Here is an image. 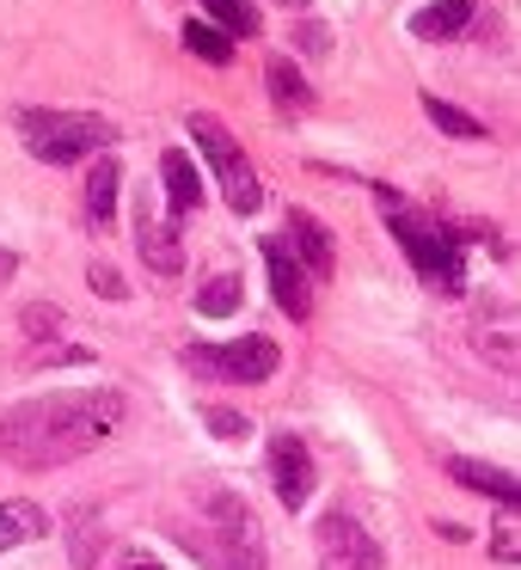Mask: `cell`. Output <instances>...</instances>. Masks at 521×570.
Wrapping results in <instances>:
<instances>
[{
  "mask_svg": "<svg viewBox=\"0 0 521 570\" xmlns=\"http://www.w3.org/2000/svg\"><path fill=\"white\" fill-rule=\"evenodd\" d=\"M117 423H124V393L117 386H75V393L26 399V405L0 417V460L19 472L68 466V460L92 454Z\"/></svg>",
  "mask_w": 521,
  "mask_h": 570,
  "instance_id": "cell-1",
  "label": "cell"
},
{
  "mask_svg": "<svg viewBox=\"0 0 521 570\" xmlns=\"http://www.w3.org/2000/svg\"><path fill=\"white\" fill-rule=\"evenodd\" d=\"M374 197H381L386 222H393V239L405 246V258L417 264L423 283H430L435 295H460V288H466V258H460L454 227L430 222V215H423L417 203L399 197V190H386V185H374Z\"/></svg>",
  "mask_w": 521,
  "mask_h": 570,
  "instance_id": "cell-2",
  "label": "cell"
},
{
  "mask_svg": "<svg viewBox=\"0 0 521 570\" xmlns=\"http://www.w3.org/2000/svg\"><path fill=\"white\" fill-rule=\"evenodd\" d=\"M203 515H209V533H190V546H203L215 570H264V528L252 515V503L239 491H203Z\"/></svg>",
  "mask_w": 521,
  "mask_h": 570,
  "instance_id": "cell-3",
  "label": "cell"
},
{
  "mask_svg": "<svg viewBox=\"0 0 521 570\" xmlns=\"http://www.w3.org/2000/svg\"><path fill=\"white\" fill-rule=\"evenodd\" d=\"M19 141L43 166H75V160H92V154L111 148L117 129L92 111H19Z\"/></svg>",
  "mask_w": 521,
  "mask_h": 570,
  "instance_id": "cell-4",
  "label": "cell"
},
{
  "mask_svg": "<svg viewBox=\"0 0 521 570\" xmlns=\"http://www.w3.org/2000/svg\"><path fill=\"white\" fill-rule=\"evenodd\" d=\"M185 129L197 136L203 160H209L215 185H222V197H227V209H234V215H258L264 185H258V173H252L246 148L234 141V129H227L222 117H209V111H190V124H185Z\"/></svg>",
  "mask_w": 521,
  "mask_h": 570,
  "instance_id": "cell-5",
  "label": "cell"
},
{
  "mask_svg": "<svg viewBox=\"0 0 521 570\" xmlns=\"http://www.w3.org/2000/svg\"><path fill=\"white\" fill-rule=\"evenodd\" d=\"M185 368L197 381H227V386H258L283 368V350L271 337H234V344H190Z\"/></svg>",
  "mask_w": 521,
  "mask_h": 570,
  "instance_id": "cell-6",
  "label": "cell"
},
{
  "mask_svg": "<svg viewBox=\"0 0 521 570\" xmlns=\"http://www.w3.org/2000/svg\"><path fill=\"white\" fill-rule=\"evenodd\" d=\"M313 558L320 570H381V540L350 509H325L313 521Z\"/></svg>",
  "mask_w": 521,
  "mask_h": 570,
  "instance_id": "cell-7",
  "label": "cell"
},
{
  "mask_svg": "<svg viewBox=\"0 0 521 570\" xmlns=\"http://www.w3.org/2000/svg\"><path fill=\"white\" fill-rule=\"evenodd\" d=\"M271 484H276V503L283 509H307L313 503L320 472H313V448L301 442V435H276L271 442Z\"/></svg>",
  "mask_w": 521,
  "mask_h": 570,
  "instance_id": "cell-8",
  "label": "cell"
},
{
  "mask_svg": "<svg viewBox=\"0 0 521 570\" xmlns=\"http://www.w3.org/2000/svg\"><path fill=\"white\" fill-rule=\"evenodd\" d=\"M136 252L154 276H178L185 271V246H178V227L160 203H141L136 209Z\"/></svg>",
  "mask_w": 521,
  "mask_h": 570,
  "instance_id": "cell-9",
  "label": "cell"
},
{
  "mask_svg": "<svg viewBox=\"0 0 521 570\" xmlns=\"http://www.w3.org/2000/svg\"><path fill=\"white\" fill-rule=\"evenodd\" d=\"M264 271H271V295H276V307H283L288 320H307V313H313V276L301 271L295 258H288L283 239H264Z\"/></svg>",
  "mask_w": 521,
  "mask_h": 570,
  "instance_id": "cell-10",
  "label": "cell"
},
{
  "mask_svg": "<svg viewBox=\"0 0 521 570\" xmlns=\"http://www.w3.org/2000/svg\"><path fill=\"white\" fill-rule=\"evenodd\" d=\"M288 239H295V252H288V258H295L301 271L313 276V283H320V276H332L337 252H332V234L320 227V215L295 209V215H288Z\"/></svg>",
  "mask_w": 521,
  "mask_h": 570,
  "instance_id": "cell-11",
  "label": "cell"
},
{
  "mask_svg": "<svg viewBox=\"0 0 521 570\" xmlns=\"http://www.w3.org/2000/svg\"><path fill=\"white\" fill-rule=\"evenodd\" d=\"M160 178H166V215H197L203 209V173L185 148H173L160 160Z\"/></svg>",
  "mask_w": 521,
  "mask_h": 570,
  "instance_id": "cell-12",
  "label": "cell"
},
{
  "mask_svg": "<svg viewBox=\"0 0 521 570\" xmlns=\"http://www.w3.org/2000/svg\"><path fill=\"white\" fill-rule=\"evenodd\" d=\"M264 87H271V105L283 117H307L313 111V87L288 56H271V62H264Z\"/></svg>",
  "mask_w": 521,
  "mask_h": 570,
  "instance_id": "cell-13",
  "label": "cell"
},
{
  "mask_svg": "<svg viewBox=\"0 0 521 570\" xmlns=\"http://www.w3.org/2000/svg\"><path fill=\"white\" fill-rule=\"evenodd\" d=\"M50 533V509L31 503V497H7L0 503V552H13V546H31Z\"/></svg>",
  "mask_w": 521,
  "mask_h": 570,
  "instance_id": "cell-14",
  "label": "cell"
},
{
  "mask_svg": "<svg viewBox=\"0 0 521 570\" xmlns=\"http://www.w3.org/2000/svg\"><path fill=\"white\" fill-rule=\"evenodd\" d=\"M448 472H454V484H466V491H479V497H497L503 509H515V472L509 466H484V460H466V454H454L448 460Z\"/></svg>",
  "mask_w": 521,
  "mask_h": 570,
  "instance_id": "cell-15",
  "label": "cell"
},
{
  "mask_svg": "<svg viewBox=\"0 0 521 570\" xmlns=\"http://www.w3.org/2000/svg\"><path fill=\"white\" fill-rule=\"evenodd\" d=\"M472 19H479V0H435V7H423V13L411 19V31L430 38V43H442V38H460Z\"/></svg>",
  "mask_w": 521,
  "mask_h": 570,
  "instance_id": "cell-16",
  "label": "cell"
},
{
  "mask_svg": "<svg viewBox=\"0 0 521 570\" xmlns=\"http://www.w3.org/2000/svg\"><path fill=\"white\" fill-rule=\"evenodd\" d=\"M117 185H124V173H117V160H99V166L87 173V222L99 227V234L117 222Z\"/></svg>",
  "mask_w": 521,
  "mask_h": 570,
  "instance_id": "cell-17",
  "label": "cell"
},
{
  "mask_svg": "<svg viewBox=\"0 0 521 570\" xmlns=\"http://www.w3.org/2000/svg\"><path fill=\"white\" fill-rule=\"evenodd\" d=\"M203 7H209V26L222 31V38H258L264 31V19H258L252 0H203Z\"/></svg>",
  "mask_w": 521,
  "mask_h": 570,
  "instance_id": "cell-18",
  "label": "cell"
},
{
  "mask_svg": "<svg viewBox=\"0 0 521 570\" xmlns=\"http://www.w3.org/2000/svg\"><path fill=\"white\" fill-rule=\"evenodd\" d=\"M239 301H246V283H239L234 271L209 276V283L197 288V313H203V320H227V313H239Z\"/></svg>",
  "mask_w": 521,
  "mask_h": 570,
  "instance_id": "cell-19",
  "label": "cell"
},
{
  "mask_svg": "<svg viewBox=\"0 0 521 570\" xmlns=\"http://www.w3.org/2000/svg\"><path fill=\"white\" fill-rule=\"evenodd\" d=\"M423 111H430V124L442 129V136H460V141H479V136H491V129H484L472 111H460V105L435 99V92H423Z\"/></svg>",
  "mask_w": 521,
  "mask_h": 570,
  "instance_id": "cell-20",
  "label": "cell"
},
{
  "mask_svg": "<svg viewBox=\"0 0 521 570\" xmlns=\"http://www.w3.org/2000/svg\"><path fill=\"white\" fill-rule=\"evenodd\" d=\"M185 50L197 56V62H209V68H227V62H234V38H222L209 19H190V26H185Z\"/></svg>",
  "mask_w": 521,
  "mask_h": 570,
  "instance_id": "cell-21",
  "label": "cell"
},
{
  "mask_svg": "<svg viewBox=\"0 0 521 570\" xmlns=\"http://www.w3.org/2000/svg\"><path fill=\"white\" fill-rule=\"evenodd\" d=\"M19 325H26V337H31V344H43V337H56V332H62V307H43V301H38V307H26V313H19Z\"/></svg>",
  "mask_w": 521,
  "mask_h": 570,
  "instance_id": "cell-22",
  "label": "cell"
},
{
  "mask_svg": "<svg viewBox=\"0 0 521 570\" xmlns=\"http://www.w3.org/2000/svg\"><path fill=\"white\" fill-rule=\"evenodd\" d=\"M209 430L222 435V442H246V435H252V423L239 417V411H222V405H215V411H209Z\"/></svg>",
  "mask_w": 521,
  "mask_h": 570,
  "instance_id": "cell-23",
  "label": "cell"
},
{
  "mask_svg": "<svg viewBox=\"0 0 521 570\" xmlns=\"http://www.w3.org/2000/svg\"><path fill=\"white\" fill-rule=\"evenodd\" d=\"M87 283H92V295H105V301H124L129 288H124V276L111 271V264H92L87 271Z\"/></svg>",
  "mask_w": 521,
  "mask_h": 570,
  "instance_id": "cell-24",
  "label": "cell"
},
{
  "mask_svg": "<svg viewBox=\"0 0 521 570\" xmlns=\"http://www.w3.org/2000/svg\"><path fill=\"white\" fill-rule=\"evenodd\" d=\"M75 564L92 570V521H87V515L75 521Z\"/></svg>",
  "mask_w": 521,
  "mask_h": 570,
  "instance_id": "cell-25",
  "label": "cell"
},
{
  "mask_svg": "<svg viewBox=\"0 0 521 570\" xmlns=\"http://www.w3.org/2000/svg\"><path fill=\"white\" fill-rule=\"evenodd\" d=\"M111 570H166V564H160V558H148L141 546H129V552H117V564H111Z\"/></svg>",
  "mask_w": 521,
  "mask_h": 570,
  "instance_id": "cell-26",
  "label": "cell"
},
{
  "mask_svg": "<svg viewBox=\"0 0 521 570\" xmlns=\"http://www.w3.org/2000/svg\"><path fill=\"white\" fill-rule=\"evenodd\" d=\"M31 362H87V350H68V344H50V350H38Z\"/></svg>",
  "mask_w": 521,
  "mask_h": 570,
  "instance_id": "cell-27",
  "label": "cell"
},
{
  "mask_svg": "<svg viewBox=\"0 0 521 570\" xmlns=\"http://www.w3.org/2000/svg\"><path fill=\"white\" fill-rule=\"evenodd\" d=\"M491 552L503 558V564H515V528H497V540H491Z\"/></svg>",
  "mask_w": 521,
  "mask_h": 570,
  "instance_id": "cell-28",
  "label": "cell"
},
{
  "mask_svg": "<svg viewBox=\"0 0 521 570\" xmlns=\"http://www.w3.org/2000/svg\"><path fill=\"white\" fill-rule=\"evenodd\" d=\"M276 7H288V13H295V7H301V0H276Z\"/></svg>",
  "mask_w": 521,
  "mask_h": 570,
  "instance_id": "cell-29",
  "label": "cell"
}]
</instances>
